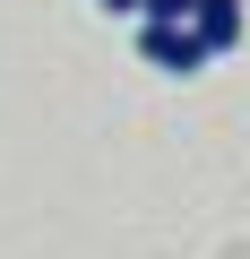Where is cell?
Here are the masks:
<instances>
[{
    "label": "cell",
    "mask_w": 250,
    "mask_h": 259,
    "mask_svg": "<svg viewBox=\"0 0 250 259\" xmlns=\"http://www.w3.org/2000/svg\"><path fill=\"white\" fill-rule=\"evenodd\" d=\"M190 35L207 44V61H216V52H233V44H241V0H198Z\"/></svg>",
    "instance_id": "cell-2"
},
{
    "label": "cell",
    "mask_w": 250,
    "mask_h": 259,
    "mask_svg": "<svg viewBox=\"0 0 250 259\" xmlns=\"http://www.w3.org/2000/svg\"><path fill=\"white\" fill-rule=\"evenodd\" d=\"M95 9H112V18H138V0H95Z\"/></svg>",
    "instance_id": "cell-4"
},
{
    "label": "cell",
    "mask_w": 250,
    "mask_h": 259,
    "mask_svg": "<svg viewBox=\"0 0 250 259\" xmlns=\"http://www.w3.org/2000/svg\"><path fill=\"white\" fill-rule=\"evenodd\" d=\"M138 61L164 69V78H198V69H207V44H198L190 26H138Z\"/></svg>",
    "instance_id": "cell-1"
},
{
    "label": "cell",
    "mask_w": 250,
    "mask_h": 259,
    "mask_svg": "<svg viewBox=\"0 0 250 259\" xmlns=\"http://www.w3.org/2000/svg\"><path fill=\"white\" fill-rule=\"evenodd\" d=\"M198 0H138V26H190Z\"/></svg>",
    "instance_id": "cell-3"
}]
</instances>
